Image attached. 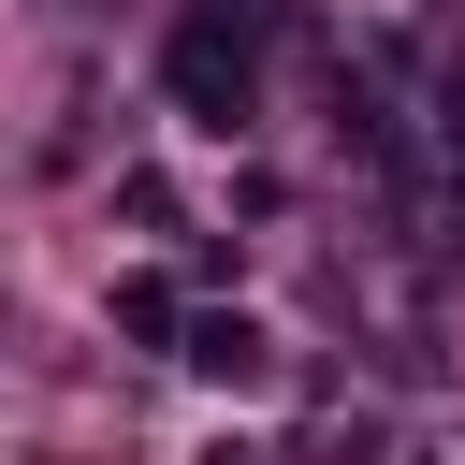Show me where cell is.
<instances>
[{"label": "cell", "mask_w": 465, "mask_h": 465, "mask_svg": "<svg viewBox=\"0 0 465 465\" xmlns=\"http://www.w3.org/2000/svg\"><path fill=\"white\" fill-rule=\"evenodd\" d=\"M174 363H203V378H262V334H247V320H189Z\"/></svg>", "instance_id": "7a4b0ae2"}, {"label": "cell", "mask_w": 465, "mask_h": 465, "mask_svg": "<svg viewBox=\"0 0 465 465\" xmlns=\"http://www.w3.org/2000/svg\"><path fill=\"white\" fill-rule=\"evenodd\" d=\"M116 320H131V334H189V305H174L160 276H131V291H116Z\"/></svg>", "instance_id": "3957f363"}, {"label": "cell", "mask_w": 465, "mask_h": 465, "mask_svg": "<svg viewBox=\"0 0 465 465\" xmlns=\"http://www.w3.org/2000/svg\"><path fill=\"white\" fill-rule=\"evenodd\" d=\"M160 73H174V102H189V116H203V131H232V116H247V102H262V58H247V29H218V15H189V29H174V58H160Z\"/></svg>", "instance_id": "6da1fadb"}]
</instances>
